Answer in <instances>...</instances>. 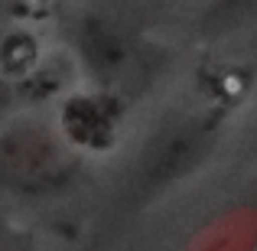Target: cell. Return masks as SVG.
Returning a JSON list of instances; mask_svg holds the SVG:
<instances>
[{"label": "cell", "instance_id": "cell-4", "mask_svg": "<svg viewBox=\"0 0 257 251\" xmlns=\"http://www.w3.org/2000/svg\"><path fill=\"white\" fill-rule=\"evenodd\" d=\"M120 121H124V105L114 92H82V95H69L59 108V131L85 153V157H94V153L111 150L120 140Z\"/></svg>", "mask_w": 257, "mask_h": 251}, {"label": "cell", "instance_id": "cell-1", "mask_svg": "<svg viewBox=\"0 0 257 251\" xmlns=\"http://www.w3.org/2000/svg\"><path fill=\"white\" fill-rule=\"evenodd\" d=\"M231 101L212 98L173 111L144 137L134 163L114 196V219L127 222L144 215L153 202L170 196L176 186L192 180L202 166L212 163L225 140Z\"/></svg>", "mask_w": 257, "mask_h": 251}, {"label": "cell", "instance_id": "cell-8", "mask_svg": "<svg viewBox=\"0 0 257 251\" xmlns=\"http://www.w3.org/2000/svg\"><path fill=\"white\" fill-rule=\"evenodd\" d=\"M13 4V0H0V10H4V7H10Z\"/></svg>", "mask_w": 257, "mask_h": 251}, {"label": "cell", "instance_id": "cell-2", "mask_svg": "<svg viewBox=\"0 0 257 251\" xmlns=\"http://www.w3.org/2000/svg\"><path fill=\"white\" fill-rule=\"evenodd\" d=\"M88 157L43 114L0 121V193L17 199H59L85 180Z\"/></svg>", "mask_w": 257, "mask_h": 251}, {"label": "cell", "instance_id": "cell-3", "mask_svg": "<svg viewBox=\"0 0 257 251\" xmlns=\"http://www.w3.org/2000/svg\"><path fill=\"white\" fill-rule=\"evenodd\" d=\"M176 251H257V173L195 222Z\"/></svg>", "mask_w": 257, "mask_h": 251}, {"label": "cell", "instance_id": "cell-6", "mask_svg": "<svg viewBox=\"0 0 257 251\" xmlns=\"http://www.w3.org/2000/svg\"><path fill=\"white\" fill-rule=\"evenodd\" d=\"M0 251H46L36 241V235L23 232L13 225H0Z\"/></svg>", "mask_w": 257, "mask_h": 251}, {"label": "cell", "instance_id": "cell-5", "mask_svg": "<svg viewBox=\"0 0 257 251\" xmlns=\"http://www.w3.org/2000/svg\"><path fill=\"white\" fill-rule=\"evenodd\" d=\"M257 17V0H215L212 10L202 20V30L205 33H228L231 26L244 23V20Z\"/></svg>", "mask_w": 257, "mask_h": 251}, {"label": "cell", "instance_id": "cell-7", "mask_svg": "<svg viewBox=\"0 0 257 251\" xmlns=\"http://www.w3.org/2000/svg\"><path fill=\"white\" fill-rule=\"evenodd\" d=\"M17 101H20V82H13L10 75L0 72V121H7L13 114Z\"/></svg>", "mask_w": 257, "mask_h": 251}]
</instances>
